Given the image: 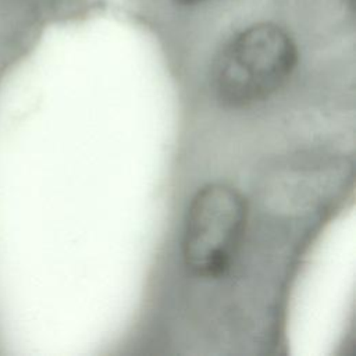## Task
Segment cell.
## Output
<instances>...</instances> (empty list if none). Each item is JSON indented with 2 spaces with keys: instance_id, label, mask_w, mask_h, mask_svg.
Here are the masks:
<instances>
[{
  "instance_id": "6da1fadb",
  "label": "cell",
  "mask_w": 356,
  "mask_h": 356,
  "mask_svg": "<svg viewBox=\"0 0 356 356\" xmlns=\"http://www.w3.org/2000/svg\"><path fill=\"white\" fill-rule=\"evenodd\" d=\"M298 44L281 24L259 19L238 29L213 67V89L228 107H246L277 92L292 75Z\"/></svg>"
},
{
  "instance_id": "7a4b0ae2",
  "label": "cell",
  "mask_w": 356,
  "mask_h": 356,
  "mask_svg": "<svg viewBox=\"0 0 356 356\" xmlns=\"http://www.w3.org/2000/svg\"><path fill=\"white\" fill-rule=\"evenodd\" d=\"M242 195L225 184L199 189L189 206L182 257L186 268L202 278H216L231 264L246 224Z\"/></svg>"
},
{
  "instance_id": "277c9868",
  "label": "cell",
  "mask_w": 356,
  "mask_h": 356,
  "mask_svg": "<svg viewBox=\"0 0 356 356\" xmlns=\"http://www.w3.org/2000/svg\"><path fill=\"white\" fill-rule=\"evenodd\" d=\"M172 6H178L181 8H197L200 6H207L217 0H168Z\"/></svg>"
},
{
  "instance_id": "3957f363",
  "label": "cell",
  "mask_w": 356,
  "mask_h": 356,
  "mask_svg": "<svg viewBox=\"0 0 356 356\" xmlns=\"http://www.w3.org/2000/svg\"><path fill=\"white\" fill-rule=\"evenodd\" d=\"M76 7V0H0V75L28 51L44 25Z\"/></svg>"
}]
</instances>
